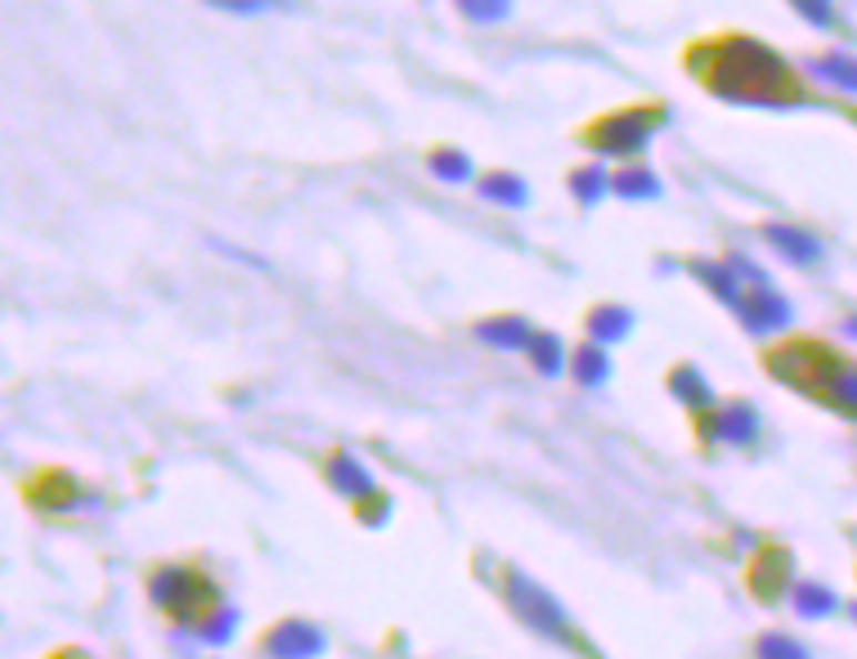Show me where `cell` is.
Here are the masks:
<instances>
[{"instance_id": "11", "label": "cell", "mask_w": 857, "mask_h": 659, "mask_svg": "<svg viewBox=\"0 0 857 659\" xmlns=\"http://www.w3.org/2000/svg\"><path fill=\"white\" fill-rule=\"evenodd\" d=\"M530 351V359H534V368H540V373H562V342L553 337V333H534V342L525 346Z\"/></svg>"}, {"instance_id": "4", "label": "cell", "mask_w": 857, "mask_h": 659, "mask_svg": "<svg viewBox=\"0 0 857 659\" xmlns=\"http://www.w3.org/2000/svg\"><path fill=\"white\" fill-rule=\"evenodd\" d=\"M736 310H740V318H745L749 333H773V327L790 323V305H786V296H777L768 283H764L759 292H740Z\"/></svg>"}, {"instance_id": "7", "label": "cell", "mask_w": 857, "mask_h": 659, "mask_svg": "<svg viewBox=\"0 0 857 659\" xmlns=\"http://www.w3.org/2000/svg\"><path fill=\"white\" fill-rule=\"evenodd\" d=\"M476 337L490 342V346H503V351H516V346H530L534 333H530V323L525 318H490L476 327Z\"/></svg>"}, {"instance_id": "5", "label": "cell", "mask_w": 857, "mask_h": 659, "mask_svg": "<svg viewBox=\"0 0 857 659\" xmlns=\"http://www.w3.org/2000/svg\"><path fill=\"white\" fill-rule=\"evenodd\" d=\"M319 650H324V632L310 628V623H283L270 637V655L274 659H314Z\"/></svg>"}, {"instance_id": "21", "label": "cell", "mask_w": 857, "mask_h": 659, "mask_svg": "<svg viewBox=\"0 0 857 659\" xmlns=\"http://www.w3.org/2000/svg\"><path fill=\"white\" fill-rule=\"evenodd\" d=\"M333 472H337V485L346 489V494H369L373 485H369V476H364V467L360 463H351V458H337L333 463Z\"/></svg>"}, {"instance_id": "8", "label": "cell", "mask_w": 857, "mask_h": 659, "mask_svg": "<svg viewBox=\"0 0 857 659\" xmlns=\"http://www.w3.org/2000/svg\"><path fill=\"white\" fill-rule=\"evenodd\" d=\"M808 68H813V77H821L839 90H857V59H848V54H821Z\"/></svg>"}, {"instance_id": "9", "label": "cell", "mask_w": 857, "mask_h": 659, "mask_svg": "<svg viewBox=\"0 0 857 659\" xmlns=\"http://www.w3.org/2000/svg\"><path fill=\"white\" fill-rule=\"evenodd\" d=\"M835 606H839L835 592L821 588V584H799V588H795V610H799L804 619H821V615H830Z\"/></svg>"}, {"instance_id": "3", "label": "cell", "mask_w": 857, "mask_h": 659, "mask_svg": "<svg viewBox=\"0 0 857 659\" xmlns=\"http://www.w3.org/2000/svg\"><path fill=\"white\" fill-rule=\"evenodd\" d=\"M652 131H656V113H619L593 131V144L606 153H637Z\"/></svg>"}, {"instance_id": "1", "label": "cell", "mask_w": 857, "mask_h": 659, "mask_svg": "<svg viewBox=\"0 0 857 659\" xmlns=\"http://www.w3.org/2000/svg\"><path fill=\"white\" fill-rule=\"evenodd\" d=\"M696 59H709L705 68V85L732 103H759V108H786V103H799V85H795V72L759 41H723V45H709L705 54Z\"/></svg>"}, {"instance_id": "12", "label": "cell", "mask_w": 857, "mask_h": 659, "mask_svg": "<svg viewBox=\"0 0 857 659\" xmlns=\"http://www.w3.org/2000/svg\"><path fill=\"white\" fill-rule=\"evenodd\" d=\"M718 435L732 439V445H745V439L755 435V413H749V408H727L718 417Z\"/></svg>"}, {"instance_id": "2", "label": "cell", "mask_w": 857, "mask_h": 659, "mask_svg": "<svg viewBox=\"0 0 857 659\" xmlns=\"http://www.w3.org/2000/svg\"><path fill=\"white\" fill-rule=\"evenodd\" d=\"M512 606L525 615V623L530 628H540V632H548V637H557V641H575V632H571V619H566V610L540 588V584H530V579H512Z\"/></svg>"}, {"instance_id": "16", "label": "cell", "mask_w": 857, "mask_h": 659, "mask_svg": "<svg viewBox=\"0 0 857 659\" xmlns=\"http://www.w3.org/2000/svg\"><path fill=\"white\" fill-rule=\"evenodd\" d=\"M674 391H678V399H687L692 408H705V404H709V391H705V382H700L696 368H678V373H674Z\"/></svg>"}, {"instance_id": "6", "label": "cell", "mask_w": 857, "mask_h": 659, "mask_svg": "<svg viewBox=\"0 0 857 659\" xmlns=\"http://www.w3.org/2000/svg\"><path fill=\"white\" fill-rule=\"evenodd\" d=\"M768 243H773L786 261H795V265H817V261H821V243H817L813 234L795 230V225H768Z\"/></svg>"}, {"instance_id": "20", "label": "cell", "mask_w": 857, "mask_h": 659, "mask_svg": "<svg viewBox=\"0 0 857 659\" xmlns=\"http://www.w3.org/2000/svg\"><path fill=\"white\" fill-rule=\"evenodd\" d=\"M571 189L579 193V202H597V197L606 193V171H602V166H588V171H575V180H571Z\"/></svg>"}, {"instance_id": "19", "label": "cell", "mask_w": 857, "mask_h": 659, "mask_svg": "<svg viewBox=\"0 0 857 659\" xmlns=\"http://www.w3.org/2000/svg\"><path fill=\"white\" fill-rule=\"evenodd\" d=\"M432 171H436L441 180H450V184H463V180L472 175V162H467L463 153H436V158H432Z\"/></svg>"}, {"instance_id": "15", "label": "cell", "mask_w": 857, "mask_h": 659, "mask_svg": "<svg viewBox=\"0 0 857 659\" xmlns=\"http://www.w3.org/2000/svg\"><path fill=\"white\" fill-rule=\"evenodd\" d=\"M759 659H813L795 637H782V632H768L759 637Z\"/></svg>"}, {"instance_id": "13", "label": "cell", "mask_w": 857, "mask_h": 659, "mask_svg": "<svg viewBox=\"0 0 857 659\" xmlns=\"http://www.w3.org/2000/svg\"><path fill=\"white\" fill-rule=\"evenodd\" d=\"M481 193L494 197V202H507V206H525V197H530L516 175H490V180L481 184Z\"/></svg>"}, {"instance_id": "24", "label": "cell", "mask_w": 857, "mask_h": 659, "mask_svg": "<svg viewBox=\"0 0 857 659\" xmlns=\"http://www.w3.org/2000/svg\"><path fill=\"white\" fill-rule=\"evenodd\" d=\"M790 6L808 19V23H817V28H830L835 23V14H830V0H790Z\"/></svg>"}, {"instance_id": "17", "label": "cell", "mask_w": 857, "mask_h": 659, "mask_svg": "<svg viewBox=\"0 0 857 659\" xmlns=\"http://www.w3.org/2000/svg\"><path fill=\"white\" fill-rule=\"evenodd\" d=\"M615 193H624V197H656L661 189H656L652 171H624V175H615Z\"/></svg>"}, {"instance_id": "18", "label": "cell", "mask_w": 857, "mask_h": 659, "mask_svg": "<svg viewBox=\"0 0 857 659\" xmlns=\"http://www.w3.org/2000/svg\"><path fill=\"white\" fill-rule=\"evenodd\" d=\"M826 395L844 408H857V368H839L830 382H826Z\"/></svg>"}, {"instance_id": "25", "label": "cell", "mask_w": 857, "mask_h": 659, "mask_svg": "<svg viewBox=\"0 0 857 659\" xmlns=\"http://www.w3.org/2000/svg\"><path fill=\"white\" fill-rule=\"evenodd\" d=\"M844 333H848V337H857V318H848V323H844Z\"/></svg>"}, {"instance_id": "22", "label": "cell", "mask_w": 857, "mask_h": 659, "mask_svg": "<svg viewBox=\"0 0 857 659\" xmlns=\"http://www.w3.org/2000/svg\"><path fill=\"white\" fill-rule=\"evenodd\" d=\"M458 6H463V14H467V19H476V23H494V19H503V14H507L512 0H458Z\"/></svg>"}, {"instance_id": "14", "label": "cell", "mask_w": 857, "mask_h": 659, "mask_svg": "<svg viewBox=\"0 0 857 659\" xmlns=\"http://www.w3.org/2000/svg\"><path fill=\"white\" fill-rule=\"evenodd\" d=\"M606 373H611V359H606L597 346H588V351H579V355H575V377H579L584 386L606 382Z\"/></svg>"}, {"instance_id": "10", "label": "cell", "mask_w": 857, "mask_h": 659, "mask_svg": "<svg viewBox=\"0 0 857 659\" xmlns=\"http://www.w3.org/2000/svg\"><path fill=\"white\" fill-rule=\"evenodd\" d=\"M628 327H633V314L619 310V305H606V310L593 314V337H597V342H619Z\"/></svg>"}, {"instance_id": "23", "label": "cell", "mask_w": 857, "mask_h": 659, "mask_svg": "<svg viewBox=\"0 0 857 659\" xmlns=\"http://www.w3.org/2000/svg\"><path fill=\"white\" fill-rule=\"evenodd\" d=\"M206 6L230 10V14H261V10H279V6H288V0H206Z\"/></svg>"}]
</instances>
